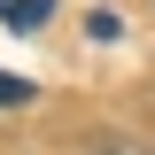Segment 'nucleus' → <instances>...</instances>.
I'll list each match as a JSON object with an SVG mask.
<instances>
[{
	"instance_id": "1",
	"label": "nucleus",
	"mask_w": 155,
	"mask_h": 155,
	"mask_svg": "<svg viewBox=\"0 0 155 155\" xmlns=\"http://www.w3.org/2000/svg\"><path fill=\"white\" fill-rule=\"evenodd\" d=\"M0 16L16 23V31H31V23H47V16H54V0H0Z\"/></svg>"
},
{
	"instance_id": "2",
	"label": "nucleus",
	"mask_w": 155,
	"mask_h": 155,
	"mask_svg": "<svg viewBox=\"0 0 155 155\" xmlns=\"http://www.w3.org/2000/svg\"><path fill=\"white\" fill-rule=\"evenodd\" d=\"M0 101H31V85L23 78H0Z\"/></svg>"
}]
</instances>
